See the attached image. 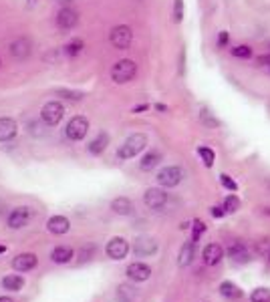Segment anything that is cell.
Here are the masks:
<instances>
[{"label":"cell","instance_id":"obj_1","mask_svg":"<svg viewBox=\"0 0 270 302\" xmlns=\"http://www.w3.org/2000/svg\"><path fill=\"white\" fill-rule=\"evenodd\" d=\"M145 145H147V137H145L143 133H135V135L127 137L125 143L119 147L117 157H119V159H131V157H135V155L139 153V151L145 149Z\"/></svg>","mask_w":270,"mask_h":302},{"label":"cell","instance_id":"obj_2","mask_svg":"<svg viewBox=\"0 0 270 302\" xmlns=\"http://www.w3.org/2000/svg\"><path fill=\"white\" fill-rule=\"evenodd\" d=\"M137 73V65L129 59H123L119 63H115L113 69H111V79L115 83H129Z\"/></svg>","mask_w":270,"mask_h":302},{"label":"cell","instance_id":"obj_3","mask_svg":"<svg viewBox=\"0 0 270 302\" xmlns=\"http://www.w3.org/2000/svg\"><path fill=\"white\" fill-rule=\"evenodd\" d=\"M109 41H111V45H113L115 49L123 51V49H127V47L131 45V41H133V32H131V28H129L127 24H119V26H115V28L111 30Z\"/></svg>","mask_w":270,"mask_h":302},{"label":"cell","instance_id":"obj_4","mask_svg":"<svg viewBox=\"0 0 270 302\" xmlns=\"http://www.w3.org/2000/svg\"><path fill=\"white\" fill-rule=\"evenodd\" d=\"M87 131H89V121L85 119V117H73L71 121H69V125H67V137L71 139V141H81L85 135H87Z\"/></svg>","mask_w":270,"mask_h":302},{"label":"cell","instance_id":"obj_5","mask_svg":"<svg viewBox=\"0 0 270 302\" xmlns=\"http://www.w3.org/2000/svg\"><path fill=\"white\" fill-rule=\"evenodd\" d=\"M181 179H183V171H181V167H176V165L164 167V169L158 173V183H160L162 187H176Z\"/></svg>","mask_w":270,"mask_h":302},{"label":"cell","instance_id":"obj_6","mask_svg":"<svg viewBox=\"0 0 270 302\" xmlns=\"http://www.w3.org/2000/svg\"><path fill=\"white\" fill-rule=\"evenodd\" d=\"M63 113H65V109H63V105L59 103V101H49L45 107H43V111H41V119L47 123V125H57L61 119H63Z\"/></svg>","mask_w":270,"mask_h":302},{"label":"cell","instance_id":"obj_7","mask_svg":"<svg viewBox=\"0 0 270 302\" xmlns=\"http://www.w3.org/2000/svg\"><path fill=\"white\" fill-rule=\"evenodd\" d=\"M143 202L151 210H160L168 204V194L164 190H160V187H149V190L145 192V196H143Z\"/></svg>","mask_w":270,"mask_h":302},{"label":"cell","instance_id":"obj_8","mask_svg":"<svg viewBox=\"0 0 270 302\" xmlns=\"http://www.w3.org/2000/svg\"><path fill=\"white\" fill-rule=\"evenodd\" d=\"M127 252H129V244H127L125 238H113V240H109V244H107V256L111 260H123L127 256Z\"/></svg>","mask_w":270,"mask_h":302},{"label":"cell","instance_id":"obj_9","mask_svg":"<svg viewBox=\"0 0 270 302\" xmlns=\"http://www.w3.org/2000/svg\"><path fill=\"white\" fill-rule=\"evenodd\" d=\"M133 252H135V256H141V258L151 256V254L158 252V242L153 238H149V236H139V238H135Z\"/></svg>","mask_w":270,"mask_h":302},{"label":"cell","instance_id":"obj_10","mask_svg":"<svg viewBox=\"0 0 270 302\" xmlns=\"http://www.w3.org/2000/svg\"><path fill=\"white\" fill-rule=\"evenodd\" d=\"M77 22H79V14H77V10H75V8L65 6V8H61V10H59V14H57V24H59V28H63V30H71V28H75V26H77Z\"/></svg>","mask_w":270,"mask_h":302},{"label":"cell","instance_id":"obj_11","mask_svg":"<svg viewBox=\"0 0 270 302\" xmlns=\"http://www.w3.org/2000/svg\"><path fill=\"white\" fill-rule=\"evenodd\" d=\"M125 274L133 282H145L151 276V268L147 266V264H143V262H133V264H129V266H127Z\"/></svg>","mask_w":270,"mask_h":302},{"label":"cell","instance_id":"obj_12","mask_svg":"<svg viewBox=\"0 0 270 302\" xmlns=\"http://www.w3.org/2000/svg\"><path fill=\"white\" fill-rule=\"evenodd\" d=\"M36 266V256L32 252H22L12 260V268L16 272H28Z\"/></svg>","mask_w":270,"mask_h":302},{"label":"cell","instance_id":"obj_13","mask_svg":"<svg viewBox=\"0 0 270 302\" xmlns=\"http://www.w3.org/2000/svg\"><path fill=\"white\" fill-rule=\"evenodd\" d=\"M228 258H232L234 264H246L250 260V252L242 242H234L228 246Z\"/></svg>","mask_w":270,"mask_h":302},{"label":"cell","instance_id":"obj_14","mask_svg":"<svg viewBox=\"0 0 270 302\" xmlns=\"http://www.w3.org/2000/svg\"><path fill=\"white\" fill-rule=\"evenodd\" d=\"M30 220V210L28 208H16L8 214V226L12 230H18L22 226H26Z\"/></svg>","mask_w":270,"mask_h":302},{"label":"cell","instance_id":"obj_15","mask_svg":"<svg viewBox=\"0 0 270 302\" xmlns=\"http://www.w3.org/2000/svg\"><path fill=\"white\" fill-rule=\"evenodd\" d=\"M224 256V250L220 244H208L202 252V258H204V264H208V266H216V264L222 260Z\"/></svg>","mask_w":270,"mask_h":302},{"label":"cell","instance_id":"obj_16","mask_svg":"<svg viewBox=\"0 0 270 302\" xmlns=\"http://www.w3.org/2000/svg\"><path fill=\"white\" fill-rule=\"evenodd\" d=\"M30 49H32V45H30V41L28 39H16L12 45H10V55L14 57V59H18V61H22V59H26L28 55H30Z\"/></svg>","mask_w":270,"mask_h":302},{"label":"cell","instance_id":"obj_17","mask_svg":"<svg viewBox=\"0 0 270 302\" xmlns=\"http://www.w3.org/2000/svg\"><path fill=\"white\" fill-rule=\"evenodd\" d=\"M47 228H49L51 234L61 236V234H67V232H69L71 224H69V220H67L65 216H53V218L47 222Z\"/></svg>","mask_w":270,"mask_h":302},{"label":"cell","instance_id":"obj_18","mask_svg":"<svg viewBox=\"0 0 270 302\" xmlns=\"http://www.w3.org/2000/svg\"><path fill=\"white\" fill-rule=\"evenodd\" d=\"M16 135V123L10 117H0V141H10Z\"/></svg>","mask_w":270,"mask_h":302},{"label":"cell","instance_id":"obj_19","mask_svg":"<svg viewBox=\"0 0 270 302\" xmlns=\"http://www.w3.org/2000/svg\"><path fill=\"white\" fill-rule=\"evenodd\" d=\"M194 252H196V242L194 240H189V242H185L181 246L180 260H178V264H180L181 268H185V266H189V264H191V260H194Z\"/></svg>","mask_w":270,"mask_h":302},{"label":"cell","instance_id":"obj_20","mask_svg":"<svg viewBox=\"0 0 270 302\" xmlns=\"http://www.w3.org/2000/svg\"><path fill=\"white\" fill-rule=\"evenodd\" d=\"M73 256H75V252L69 246H59L51 252V260L57 262V264H67V262H71Z\"/></svg>","mask_w":270,"mask_h":302},{"label":"cell","instance_id":"obj_21","mask_svg":"<svg viewBox=\"0 0 270 302\" xmlns=\"http://www.w3.org/2000/svg\"><path fill=\"white\" fill-rule=\"evenodd\" d=\"M107 143H109V135H107V133H99V135L87 145V149H89V153L99 155V153H103V151H105Z\"/></svg>","mask_w":270,"mask_h":302},{"label":"cell","instance_id":"obj_22","mask_svg":"<svg viewBox=\"0 0 270 302\" xmlns=\"http://www.w3.org/2000/svg\"><path fill=\"white\" fill-rule=\"evenodd\" d=\"M111 210H113L115 214H119V216H129V214L133 212V204H131V200H127V198H117V200L111 202Z\"/></svg>","mask_w":270,"mask_h":302},{"label":"cell","instance_id":"obj_23","mask_svg":"<svg viewBox=\"0 0 270 302\" xmlns=\"http://www.w3.org/2000/svg\"><path fill=\"white\" fill-rule=\"evenodd\" d=\"M160 161H162V155L158 153V151H149V153L139 161V167H141L143 171H151Z\"/></svg>","mask_w":270,"mask_h":302},{"label":"cell","instance_id":"obj_24","mask_svg":"<svg viewBox=\"0 0 270 302\" xmlns=\"http://www.w3.org/2000/svg\"><path fill=\"white\" fill-rule=\"evenodd\" d=\"M220 294H222L224 298H240V296H242V290H240L236 284H232V282H222V284H220Z\"/></svg>","mask_w":270,"mask_h":302},{"label":"cell","instance_id":"obj_25","mask_svg":"<svg viewBox=\"0 0 270 302\" xmlns=\"http://www.w3.org/2000/svg\"><path fill=\"white\" fill-rule=\"evenodd\" d=\"M2 286H4L6 290L18 292V290L24 286V280H22V276H18V274H10V276H6V278L2 280Z\"/></svg>","mask_w":270,"mask_h":302},{"label":"cell","instance_id":"obj_26","mask_svg":"<svg viewBox=\"0 0 270 302\" xmlns=\"http://www.w3.org/2000/svg\"><path fill=\"white\" fill-rule=\"evenodd\" d=\"M83 49H85V45H83V41H81V39H73L71 43H67L65 53H67L69 57H77V55H79Z\"/></svg>","mask_w":270,"mask_h":302},{"label":"cell","instance_id":"obj_27","mask_svg":"<svg viewBox=\"0 0 270 302\" xmlns=\"http://www.w3.org/2000/svg\"><path fill=\"white\" fill-rule=\"evenodd\" d=\"M198 153H200V157H202V161H204L206 167H212V165H214L216 155H214V151H212L210 147H198Z\"/></svg>","mask_w":270,"mask_h":302},{"label":"cell","instance_id":"obj_28","mask_svg":"<svg viewBox=\"0 0 270 302\" xmlns=\"http://www.w3.org/2000/svg\"><path fill=\"white\" fill-rule=\"evenodd\" d=\"M117 294H119V298H123L125 302H131V300H135V296H137L135 288H131V286H127V284H121V286L117 288Z\"/></svg>","mask_w":270,"mask_h":302},{"label":"cell","instance_id":"obj_29","mask_svg":"<svg viewBox=\"0 0 270 302\" xmlns=\"http://www.w3.org/2000/svg\"><path fill=\"white\" fill-rule=\"evenodd\" d=\"M250 300L252 302H270V290L268 288H256L250 294Z\"/></svg>","mask_w":270,"mask_h":302},{"label":"cell","instance_id":"obj_30","mask_svg":"<svg viewBox=\"0 0 270 302\" xmlns=\"http://www.w3.org/2000/svg\"><path fill=\"white\" fill-rule=\"evenodd\" d=\"M240 208V200L236 198V196H228L226 200H224V210H226V214H232V212H236Z\"/></svg>","mask_w":270,"mask_h":302},{"label":"cell","instance_id":"obj_31","mask_svg":"<svg viewBox=\"0 0 270 302\" xmlns=\"http://www.w3.org/2000/svg\"><path fill=\"white\" fill-rule=\"evenodd\" d=\"M200 119H202V123H206L208 127H218V125H220V121L212 117V113H210L208 109H202V111H200Z\"/></svg>","mask_w":270,"mask_h":302},{"label":"cell","instance_id":"obj_32","mask_svg":"<svg viewBox=\"0 0 270 302\" xmlns=\"http://www.w3.org/2000/svg\"><path fill=\"white\" fill-rule=\"evenodd\" d=\"M220 183L226 187V190H230V192H236V190H238V183H236L232 177H230L228 173H222V175H220Z\"/></svg>","mask_w":270,"mask_h":302},{"label":"cell","instance_id":"obj_33","mask_svg":"<svg viewBox=\"0 0 270 302\" xmlns=\"http://www.w3.org/2000/svg\"><path fill=\"white\" fill-rule=\"evenodd\" d=\"M232 55H234L236 59H250V57H252V49L246 47V45H240V47L232 49Z\"/></svg>","mask_w":270,"mask_h":302},{"label":"cell","instance_id":"obj_34","mask_svg":"<svg viewBox=\"0 0 270 302\" xmlns=\"http://www.w3.org/2000/svg\"><path fill=\"white\" fill-rule=\"evenodd\" d=\"M204 232H206V226H204V222L194 220V234H191V240L198 242V240H200V236H202Z\"/></svg>","mask_w":270,"mask_h":302},{"label":"cell","instance_id":"obj_35","mask_svg":"<svg viewBox=\"0 0 270 302\" xmlns=\"http://www.w3.org/2000/svg\"><path fill=\"white\" fill-rule=\"evenodd\" d=\"M183 18V0H176L174 2V20L180 22Z\"/></svg>","mask_w":270,"mask_h":302},{"label":"cell","instance_id":"obj_36","mask_svg":"<svg viewBox=\"0 0 270 302\" xmlns=\"http://www.w3.org/2000/svg\"><path fill=\"white\" fill-rule=\"evenodd\" d=\"M256 63H258V67L270 71V53H268V55H260V57L256 59Z\"/></svg>","mask_w":270,"mask_h":302},{"label":"cell","instance_id":"obj_37","mask_svg":"<svg viewBox=\"0 0 270 302\" xmlns=\"http://www.w3.org/2000/svg\"><path fill=\"white\" fill-rule=\"evenodd\" d=\"M226 45H228V32H220V34H218V47L224 49Z\"/></svg>","mask_w":270,"mask_h":302},{"label":"cell","instance_id":"obj_38","mask_svg":"<svg viewBox=\"0 0 270 302\" xmlns=\"http://www.w3.org/2000/svg\"><path fill=\"white\" fill-rule=\"evenodd\" d=\"M57 93H59V95H65L67 99H79V97H81L79 93H71V91H57Z\"/></svg>","mask_w":270,"mask_h":302},{"label":"cell","instance_id":"obj_39","mask_svg":"<svg viewBox=\"0 0 270 302\" xmlns=\"http://www.w3.org/2000/svg\"><path fill=\"white\" fill-rule=\"evenodd\" d=\"M224 214H226V210H224V208H218V206H216V208H212V216H214V218H222Z\"/></svg>","mask_w":270,"mask_h":302},{"label":"cell","instance_id":"obj_40","mask_svg":"<svg viewBox=\"0 0 270 302\" xmlns=\"http://www.w3.org/2000/svg\"><path fill=\"white\" fill-rule=\"evenodd\" d=\"M145 109H147V105H139V107L133 109V113H141V111H145Z\"/></svg>","mask_w":270,"mask_h":302},{"label":"cell","instance_id":"obj_41","mask_svg":"<svg viewBox=\"0 0 270 302\" xmlns=\"http://www.w3.org/2000/svg\"><path fill=\"white\" fill-rule=\"evenodd\" d=\"M0 302H14V300L8 298V296H0Z\"/></svg>","mask_w":270,"mask_h":302},{"label":"cell","instance_id":"obj_42","mask_svg":"<svg viewBox=\"0 0 270 302\" xmlns=\"http://www.w3.org/2000/svg\"><path fill=\"white\" fill-rule=\"evenodd\" d=\"M156 109H158V111H168V107H166V105H156Z\"/></svg>","mask_w":270,"mask_h":302},{"label":"cell","instance_id":"obj_43","mask_svg":"<svg viewBox=\"0 0 270 302\" xmlns=\"http://www.w3.org/2000/svg\"><path fill=\"white\" fill-rule=\"evenodd\" d=\"M57 2H61V4H71L73 0H57Z\"/></svg>","mask_w":270,"mask_h":302},{"label":"cell","instance_id":"obj_44","mask_svg":"<svg viewBox=\"0 0 270 302\" xmlns=\"http://www.w3.org/2000/svg\"><path fill=\"white\" fill-rule=\"evenodd\" d=\"M2 252H6V248H4V246H0V254H2Z\"/></svg>","mask_w":270,"mask_h":302},{"label":"cell","instance_id":"obj_45","mask_svg":"<svg viewBox=\"0 0 270 302\" xmlns=\"http://www.w3.org/2000/svg\"><path fill=\"white\" fill-rule=\"evenodd\" d=\"M0 214H2V204H0Z\"/></svg>","mask_w":270,"mask_h":302}]
</instances>
